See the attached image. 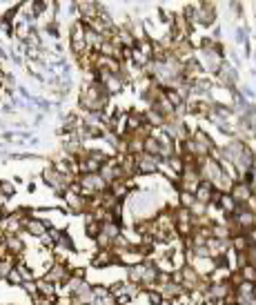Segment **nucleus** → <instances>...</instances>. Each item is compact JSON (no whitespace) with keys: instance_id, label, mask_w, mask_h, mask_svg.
Returning a JSON list of instances; mask_svg holds the SVG:
<instances>
[{"instance_id":"1","label":"nucleus","mask_w":256,"mask_h":305,"mask_svg":"<svg viewBox=\"0 0 256 305\" xmlns=\"http://www.w3.org/2000/svg\"><path fill=\"white\" fill-rule=\"evenodd\" d=\"M107 105H110V96L105 94L103 85L98 80L83 85V90H80V107L87 109V114H103Z\"/></svg>"},{"instance_id":"2","label":"nucleus","mask_w":256,"mask_h":305,"mask_svg":"<svg viewBox=\"0 0 256 305\" xmlns=\"http://www.w3.org/2000/svg\"><path fill=\"white\" fill-rule=\"evenodd\" d=\"M85 32H87V27H85L83 20L73 22L72 25V32H69V47H72L73 56L78 58L83 56V54H87V42H85Z\"/></svg>"},{"instance_id":"3","label":"nucleus","mask_w":256,"mask_h":305,"mask_svg":"<svg viewBox=\"0 0 256 305\" xmlns=\"http://www.w3.org/2000/svg\"><path fill=\"white\" fill-rule=\"evenodd\" d=\"M163 161L158 156H149V154H138L136 156V174H143V176H152L161 169Z\"/></svg>"},{"instance_id":"4","label":"nucleus","mask_w":256,"mask_h":305,"mask_svg":"<svg viewBox=\"0 0 256 305\" xmlns=\"http://www.w3.org/2000/svg\"><path fill=\"white\" fill-rule=\"evenodd\" d=\"M69 268H72V265H67L65 261H56V263L47 269V274H45L42 279L49 281V283H54V285H60V283H65V281L69 279Z\"/></svg>"},{"instance_id":"5","label":"nucleus","mask_w":256,"mask_h":305,"mask_svg":"<svg viewBox=\"0 0 256 305\" xmlns=\"http://www.w3.org/2000/svg\"><path fill=\"white\" fill-rule=\"evenodd\" d=\"M2 248L9 256L20 258L25 254V243H22L20 234H9V236H2Z\"/></svg>"},{"instance_id":"6","label":"nucleus","mask_w":256,"mask_h":305,"mask_svg":"<svg viewBox=\"0 0 256 305\" xmlns=\"http://www.w3.org/2000/svg\"><path fill=\"white\" fill-rule=\"evenodd\" d=\"M63 198H65V203H67V207H69L72 214H85V212H87V198H83V196L76 194V192L65 190Z\"/></svg>"},{"instance_id":"7","label":"nucleus","mask_w":256,"mask_h":305,"mask_svg":"<svg viewBox=\"0 0 256 305\" xmlns=\"http://www.w3.org/2000/svg\"><path fill=\"white\" fill-rule=\"evenodd\" d=\"M181 272H183V283H181V287H183L185 292H194V289H199L201 279H203V276L194 269V265H185Z\"/></svg>"},{"instance_id":"8","label":"nucleus","mask_w":256,"mask_h":305,"mask_svg":"<svg viewBox=\"0 0 256 305\" xmlns=\"http://www.w3.org/2000/svg\"><path fill=\"white\" fill-rule=\"evenodd\" d=\"M230 196L236 200V205H247V200L252 198V190L247 183H234L230 190Z\"/></svg>"},{"instance_id":"9","label":"nucleus","mask_w":256,"mask_h":305,"mask_svg":"<svg viewBox=\"0 0 256 305\" xmlns=\"http://www.w3.org/2000/svg\"><path fill=\"white\" fill-rule=\"evenodd\" d=\"M25 232H27V234H32V236H36V238H42L49 232V223L42 221V218L32 216V218L27 221V225H25Z\"/></svg>"},{"instance_id":"10","label":"nucleus","mask_w":256,"mask_h":305,"mask_svg":"<svg viewBox=\"0 0 256 305\" xmlns=\"http://www.w3.org/2000/svg\"><path fill=\"white\" fill-rule=\"evenodd\" d=\"M91 265L96 269H103V268H110V265H116V254L111 250H98L91 258Z\"/></svg>"},{"instance_id":"11","label":"nucleus","mask_w":256,"mask_h":305,"mask_svg":"<svg viewBox=\"0 0 256 305\" xmlns=\"http://www.w3.org/2000/svg\"><path fill=\"white\" fill-rule=\"evenodd\" d=\"M212 194H214V187H212V183H207V180H201L199 187H196V192H194V198H196V203L209 205Z\"/></svg>"},{"instance_id":"12","label":"nucleus","mask_w":256,"mask_h":305,"mask_svg":"<svg viewBox=\"0 0 256 305\" xmlns=\"http://www.w3.org/2000/svg\"><path fill=\"white\" fill-rule=\"evenodd\" d=\"M143 125H145V114L143 111H129L127 114V136L136 134Z\"/></svg>"},{"instance_id":"13","label":"nucleus","mask_w":256,"mask_h":305,"mask_svg":"<svg viewBox=\"0 0 256 305\" xmlns=\"http://www.w3.org/2000/svg\"><path fill=\"white\" fill-rule=\"evenodd\" d=\"M230 276H232L230 268H214L207 274V281L209 283H230Z\"/></svg>"},{"instance_id":"14","label":"nucleus","mask_w":256,"mask_h":305,"mask_svg":"<svg viewBox=\"0 0 256 305\" xmlns=\"http://www.w3.org/2000/svg\"><path fill=\"white\" fill-rule=\"evenodd\" d=\"M120 234H123V227H120V223H103V225H100V236L110 238L111 243H114V238H118Z\"/></svg>"},{"instance_id":"15","label":"nucleus","mask_w":256,"mask_h":305,"mask_svg":"<svg viewBox=\"0 0 256 305\" xmlns=\"http://www.w3.org/2000/svg\"><path fill=\"white\" fill-rule=\"evenodd\" d=\"M36 289L40 296H47V299H54V296H58V285L49 283V281L45 279H38L36 281Z\"/></svg>"},{"instance_id":"16","label":"nucleus","mask_w":256,"mask_h":305,"mask_svg":"<svg viewBox=\"0 0 256 305\" xmlns=\"http://www.w3.org/2000/svg\"><path fill=\"white\" fill-rule=\"evenodd\" d=\"M230 243H232V250H234L236 254H238V252H247V250L252 248L247 234H236V236L230 238Z\"/></svg>"},{"instance_id":"17","label":"nucleus","mask_w":256,"mask_h":305,"mask_svg":"<svg viewBox=\"0 0 256 305\" xmlns=\"http://www.w3.org/2000/svg\"><path fill=\"white\" fill-rule=\"evenodd\" d=\"M167 256H169V263H172V269H183L187 265V254L181 252V250H174Z\"/></svg>"},{"instance_id":"18","label":"nucleus","mask_w":256,"mask_h":305,"mask_svg":"<svg viewBox=\"0 0 256 305\" xmlns=\"http://www.w3.org/2000/svg\"><path fill=\"white\" fill-rule=\"evenodd\" d=\"M165 163L169 165V169H172V172L176 174V176H181V174H183V169H185V161H183V156H181V154H172V156H169L167 161H165Z\"/></svg>"},{"instance_id":"19","label":"nucleus","mask_w":256,"mask_h":305,"mask_svg":"<svg viewBox=\"0 0 256 305\" xmlns=\"http://www.w3.org/2000/svg\"><path fill=\"white\" fill-rule=\"evenodd\" d=\"M85 218H87V225H85V234H87L89 238H96L100 234V223L94 221L89 214H85Z\"/></svg>"},{"instance_id":"20","label":"nucleus","mask_w":256,"mask_h":305,"mask_svg":"<svg viewBox=\"0 0 256 305\" xmlns=\"http://www.w3.org/2000/svg\"><path fill=\"white\" fill-rule=\"evenodd\" d=\"M194 194H189V192H178V200H176V207H183V210H189V207L194 205Z\"/></svg>"},{"instance_id":"21","label":"nucleus","mask_w":256,"mask_h":305,"mask_svg":"<svg viewBox=\"0 0 256 305\" xmlns=\"http://www.w3.org/2000/svg\"><path fill=\"white\" fill-rule=\"evenodd\" d=\"M238 274L243 276V281H247V283H254V285H256V268H254V265H245V268H240Z\"/></svg>"},{"instance_id":"22","label":"nucleus","mask_w":256,"mask_h":305,"mask_svg":"<svg viewBox=\"0 0 256 305\" xmlns=\"http://www.w3.org/2000/svg\"><path fill=\"white\" fill-rule=\"evenodd\" d=\"M32 303H34V305H56V303H58V296H54V299H47V296H40V294H38V296H34V299H32Z\"/></svg>"},{"instance_id":"23","label":"nucleus","mask_w":256,"mask_h":305,"mask_svg":"<svg viewBox=\"0 0 256 305\" xmlns=\"http://www.w3.org/2000/svg\"><path fill=\"white\" fill-rule=\"evenodd\" d=\"M5 281H7L9 285H22V276L18 274V269H16V268H14L9 274H7V279H5Z\"/></svg>"},{"instance_id":"24","label":"nucleus","mask_w":256,"mask_h":305,"mask_svg":"<svg viewBox=\"0 0 256 305\" xmlns=\"http://www.w3.org/2000/svg\"><path fill=\"white\" fill-rule=\"evenodd\" d=\"M0 194L5 196H14L16 194V187H14V183H2V180H0Z\"/></svg>"},{"instance_id":"25","label":"nucleus","mask_w":256,"mask_h":305,"mask_svg":"<svg viewBox=\"0 0 256 305\" xmlns=\"http://www.w3.org/2000/svg\"><path fill=\"white\" fill-rule=\"evenodd\" d=\"M20 287L25 289V292H27V294H29V296H32V299H34V296H38V289H36V281H25V283L20 285Z\"/></svg>"},{"instance_id":"26","label":"nucleus","mask_w":256,"mask_h":305,"mask_svg":"<svg viewBox=\"0 0 256 305\" xmlns=\"http://www.w3.org/2000/svg\"><path fill=\"white\" fill-rule=\"evenodd\" d=\"M236 265H238V269L245 268V265H250V263H247V254H245V252H238V254H236Z\"/></svg>"},{"instance_id":"27","label":"nucleus","mask_w":256,"mask_h":305,"mask_svg":"<svg viewBox=\"0 0 256 305\" xmlns=\"http://www.w3.org/2000/svg\"><path fill=\"white\" fill-rule=\"evenodd\" d=\"M245 254H247V263L254 265V268H256V245H252V248L247 250Z\"/></svg>"},{"instance_id":"28","label":"nucleus","mask_w":256,"mask_h":305,"mask_svg":"<svg viewBox=\"0 0 256 305\" xmlns=\"http://www.w3.org/2000/svg\"><path fill=\"white\" fill-rule=\"evenodd\" d=\"M247 238H250V245H256V230L247 232Z\"/></svg>"},{"instance_id":"29","label":"nucleus","mask_w":256,"mask_h":305,"mask_svg":"<svg viewBox=\"0 0 256 305\" xmlns=\"http://www.w3.org/2000/svg\"><path fill=\"white\" fill-rule=\"evenodd\" d=\"M158 305H174V301H169V299H161V303Z\"/></svg>"},{"instance_id":"30","label":"nucleus","mask_w":256,"mask_h":305,"mask_svg":"<svg viewBox=\"0 0 256 305\" xmlns=\"http://www.w3.org/2000/svg\"><path fill=\"white\" fill-rule=\"evenodd\" d=\"M252 299H256V285H254V289H252Z\"/></svg>"},{"instance_id":"31","label":"nucleus","mask_w":256,"mask_h":305,"mask_svg":"<svg viewBox=\"0 0 256 305\" xmlns=\"http://www.w3.org/2000/svg\"><path fill=\"white\" fill-rule=\"evenodd\" d=\"M2 218H5V212H0V221H2Z\"/></svg>"}]
</instances>
